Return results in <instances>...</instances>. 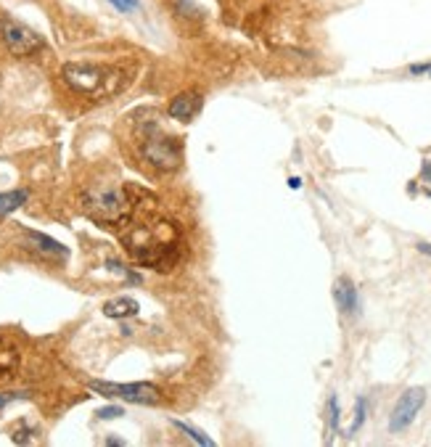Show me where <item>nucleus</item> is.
<instances>
[{
	"label": "nucleus",
	"instance_id": "9b49d317",
	"mask_svg": "<svg viewBox=\"0 0 431 447\" xmlns=\"http://www.w3.org/2000/svg\"><path fill=\"white\" fill-rule=\"evenodd\" d=\"M138 302L135 299H130V296H119V299H108L106 304H103V315H108V318H133V315H138Z\"/></svg>",
	"mask_w": 431,
	"mask_h": 447
},
{
	"label": "nucleus",
	"instance_id": "aec40b11",
	"mask_svg": "<svg viewBox=\"0 0 431 447\" xmlns=\"http://www.w3.org/2000/svg\"><path fill=\"white\" fill-rule=\"evenodd\" d=\"M410 74H431V64H413Z\"/></svg>",
	"mask_w": 431,
	"mask_h": 447
},
{
	"label": "nucleus",
	"instance_id": "ddd939ff",
	"mask_svg": "<svg viewBox=\"0 0 431 447\" xmlns=\"http://www.w3.org/2000/svg\"><path fill=\"white\" fill-rule=\"evenodd\" d=\"M27 201V191H9V194H0V217L11 215L14 209Z\"/></svg>",
	"mask_w": 431,
	"mask_h": 447
},
{
	"label": "nucleus",
	"instance_id": "6e6552de",
	"mask_svg": "<svg viewBox=\"0 0 431 447\" xmlns=\"http://www.w3.org/2000/svg\"><path fill=\"white\" fill-rule=\"evenodd\" d=\"M201 104H204V99H201L198 93H180V96H175V99L170 101L167 114H170L172 119H180V122H191V119L198 114Z\"/></svg>",
	"mask_w": 431,
	"mask_h": 447
},
{
	"label": "nucleus",
	"instance_id": "f8f14e48",
	"mask_svg": "<svg viewBox=\"0 0 431 447\" xmlns=\"http://www.w3.org/2000/svg\"><path fill=\"white\" fill-rule=\"evenodd\" d=\"M27 236L37 243V246H40V249L48 251V254H56V257H66V254H69V251H66V246H61L59 241H54V238H48V236H43V233L27 231Z\"/></svg>",
	"mask_w": 431,
	"mask_h": 447
},
{
	"label": "nucleus",
	"instance_id": "a211bd4d",
	"mask_svg": "<svg viewBox=\"0 0 431 447\" xmlns=\"http://www.w3.org/2000/svg\"><path fill=\"white\" fill-rule=\"evenodd\" d=\"M24 397H27V392H6V394L0 392V411L9 403H14V400H24Z\"/></svg>",
	"mask_w": 431,
	"mask_h": 447
},
{
	"label": "nucleus",
	"instance_id": "7ed1b4c3",
	"mask_svg": "<svg viewBox=\"0 0 431 447\" xmlns=\"http://www.w3.org/2000/svg\"><path fill=\"white\" fill-rule=\"evenodd\" d=\"M85 212L103 225L127 223L133 212V201L127 199L122 188H96L85 194Z\"/></svg>",
	"mask_w": 431,
	"mask_h": 447
},
{
	"label": "nucleus",
	"instance_id": "0eeeda50",
	"mask_svg": "<svg viewBox=\"0 0 431 447\" xmlns=\"http://www.w3.org/2000/svg\"><path fill=\"white\" fill-rule=\"evenodd\" d=\"M423 403H426V389H421V386H413V389L402 392V397L397 400L395 411L389 416V431L400 434V431L407 429L415 421V416L421 413Z\"/></svg>",
	"mask_w": 431,
	"mask_h": 447
},
{
	"label": "nucleus",
	"instance_id": "6ab92c4d",
	"mask_svg": "<svg viewBox=\"0 0 431 447\" xmlns=\"http://www.w3.org/2000/svg\"><path fill=\"white\" fill-rule=\"evenodd\" d=\"M122 408H101L98 411V418H119L122 416Z\"/></svg>",
	"mask_w": 431,
	"mask_h": 447
},
{
	"label": "nucleus",
	"instance_id": "423d86ee",
	"mask_svg": "<svg viewBox=\"0 0 431 447\" xmlns=\"http://www.w3.org/2000/svg\"><path fill=\"white\" fill-rule=\"evenodd\" d=\"M0 37H3L6 48H9L14 56H29L45 45L43 37L37 35V32H32L29 27L19 24L14 19H3V21H0Z\"/></svg>",
	"mask_w": 431,
	"mask_h": 447
},
{
	"label": "nucleus",
	"instance_id": "f257e3e1",
	"mask_svg": "<svg viewBox=\"0 0 431 447\" xmlns=\"http://www.w3.org/2000/svg\"><path fill=\"white\" fill-rule=\"evenodd\" d=\"M127 251L135 262L162 270L178 260V233L170 223L153 220V225H141L125 238Z\"/></svg>",
	"mask_w": 431,
	"mask_h": 447
},
{
	"label": "nucleus",
	"instance_id": "f03ea898",
	"mask_svg": "<svg viewBox=\"0 0 431 447\" xmlns=\"http://www.w3.org/2000/svg\"><path fill=\"white\" fill-rule=\"evenodd\" d=\"M64 80L74 93H82V96L114 93L119 85L117 72H111L106 66H96V64H66L64 66Z\"/></svg>",
	"mask_w": 431,
	"mask_h": 447
},
{
	"label": "nucleus",
	"instance_id": "9d476101",
	"mask_svg": "<svg viewBox=\"0 0 431 447\" xmlns=\"http://www.w3.org/2000/svg\"><path fill=\"white\" fill-rule=\"evenodd\" d=\"M19 368V349L9 339L0 336V378H9Z\"/></svg>",
	"mask_w": 431,
	"mask_h": 447
},
{
	"label": "nucleus",
	"instance_id": "4be33fe9",
	"mask_svg": "<svg viewBox=\"0 0 431 447\" xmlns=\"http://www.w3.org/2000/svg\"><path fill=\"white\" fill-rule=\"evenodd\" d=\"M288 183H291V188H299V186H302V180H299V178H291Z\"/></svg>",
	"mask_w": 431,
	"mask_h": 447
},
{
	"label": "nucleus",
	"instance_id": "39448f33",
	"mask_svg": "<svg viewBox=\"0 0 431 447\" xmlns=\"http://www.w3.org/2000/svg\"><path fill=\"white\" fill-rule=\"evenodd\" d=\"M93 392L111 397V400H125L135 405H159L162 392L148 381H133V384H117V381H90Z\"/></svg>",
	"mask_w": 431,
	"mask_h": 447
},
{
	"label": "nucleus",
	"instance_id": "412c9836",
	"mask_svg": "<svg viewBox=\"0 0 431 447\" xmlns=\"http://www.w3.org/2000/svg\"><path fill=\"white\" fill-rule=\"evenodd\" d=\"M421 178L426 180V183H431V161H423V167H421Z\"/></svg>",
	"mask_w": 431,
	"mask_h": 447
},
{
	"label": "nucleus",
	"instance_id": "dca6fc26",
	"mask_svg": "<svg viewBox=\"0 0 431 447\" xmlns=\"http://www.w3.org/2000/svg\"><path fill=\"white\" fill-rule=\"evenodd\" d=\"M365 413H368V403H365V397H360L358 408H355V421H352V426H350V434H358V429L365 423Z\"/></svg>",
	"mask_w": 431,
	"mask_h": 447
},
{
	"label": "nucleus",
	"instance_id": "f3484780",
	"mask_svg": "<svg viewBox=\"0 0 431 447\" xmlns=\"http://www.w3.org/2000/svg\"><path fill=\"white\" fill-rule=\"evenodd\" d=\"M108 3L117 11H122V14H130V11H135L141 6V0H108Z\"/></svg>",
	"mask_w": 431,
	"mask_h": 447
},
{
	"label": "nucleus",
	"instance_id": "5701e85b",
	"mask_svg": "<svg viewBox=\"0 0 431 447\" xmlns=\"http://www.w3.org/2000/svg\"><path fill=\"white\" fill-rule=\"evenodd\" d=\"M418 249H421V251H426V254H431V246H426V243H421Z\"/></svg>",
	"mask_w": 431,
	"mask_h": 447
},
{
	"label": "nucleus",
	"instance_id": "4468645a",
	"mask_svg": "<svg viewBox=\"0 0 431 447\" xmlns=\"http://www.w3.org/2000/svg\"><path fill=\"white\" fill-rule=\"evenodd\" d=\"M175 426H178V429L183 431V434H188V437L193 439V442H198V445H207V447L215 445V442H212V439H209L207 434H201V431L193 429V426H191V423H186V421H175Z\"/></svg>",
	"mask_w": 431,
	"mask_h": 447
},
{
	"label": "nucleus",
	"instance_id": "1a4fd4ad",
	"mask_svg": "<svg viewBox=\"0 0 431 447\" xmlns=\"http://www.w3.org/2000/svg\"><path fill=\"white\" fill-rule=\"evenodd\" d=\"M333 299H336V307H339L344 315L358 313L360 296H358V288H355V283H352L350 278H339V281H336V286H333Z\"/></svg>",
	"mask_w": 431,
	"mask_h": 447
},
{
	"label": "nucleus",
	"instance_id": "20e7f679",
	"mask_svg": "<svg viewBox=\"0 0 431 447\" xmlns=\"http://www.w3.org/2000/svg\"><path fill=\"white\" fill-rule=\"evenodd\" d=\"M141 154L148 164H153L156 170H175L180 161H183V149L172 135L162 133L159 127L148 122L141 130Z\"/></svg>",
	"mask_w": 431,
	"mask_h": 447
},
{
	"label": "nucleus",
	"instance_id": "2eb2a0df",
	"mask_svg": "<svg viewBox=\"0 0 431 447\" xmlns=\"http://www.w3.org/2000/svg\"><path fill=\"white\" fill-rule=\"evenodd\" d=\"M336 431H339V400L333 394L331 400H328V442L333 439Z\"/></svg>",
	"mask_w": 431,
	"mask_h": 447
}]
</instances>
